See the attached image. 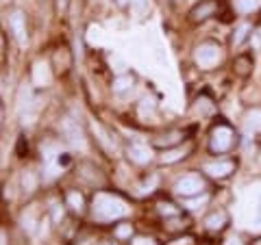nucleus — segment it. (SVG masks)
Wrapping results in <instances>:
<instances>
[{
    "mask_svg": "<svg viewBox=\"0 0 261 245\" xmlns=\"http://www.w3.org/2000/svg\"><path fill=\"white\" fill-rule=\"evenodd\" d=\"M92 213L96 219H100V222H113V219L128 215V204L122 198H118V195L98 193L92 204Z\"/></svg>",
    "mask_w": 261,
    "mask_h": 245,
    "instance_id": "1",
    "label": "nucleus"
},
{
    "mask_svg": "<svg viewBox=\"0 0 261 245\" xmlns=\"http://www.w3.org/2000/svg\"><path fill=\"white\" fill-rule=\"evenodd\" d=\"M238 143V133H235L233 126H228L226 121H220L211 128L209 135V152L211 154H226L235 148Z\"/></svg>",
    "mask_w": 261,
    "mask_h": 245,
    "instance_id": "2",
    "label": "nucleus"
},
{
    "mask_svg": "<svg viewBox=\"0 0 261 245\" xmlns=\"http://www.w3.org/2000/svg\"><path fill=\"white\" fill-rule=\"evenodd\" d=\"M194 61L198 68L202 70H211L222 61V48H220L216 42H205L200 46H196L194 50Z\"/></svg>",
    "mask_w": 261,
    "mask_h": 245,
    "instance_id": "3",
    "label": "nucleus"
},
{
    "mask_svg": "<svg viewBox=\"0 0 261 245\" xmlns=\"http://www.w3.org/2000/svg\"><path fill=\"white\" fill-rule=\"evenodd\" d=\"M174 193L178 195V198H185V200L205 193V178L198 176V174H187V176L181 178V180H176Z\"/></svg>",
    "mask_w": 261,
    "mask_h": 245,
    "instance_id": "4",
    "label": "nucleus"
},
{
    "mask_svg": "<svg viewBox=\"0 0 261 245\" xmlns=\"http://www.w3.org/2000/svg\"><path fill=\"white\" fill-rule=\"evenodd\" d=\"M235 161L231 159H220V161H214V163H207L202 171L209 176V178H216V180H222V178H228L235 171Z\"/></svg>",
    "mask_w": 261,
    "mask_h": 245,
    "instance_id": "5",
    "label": "nucleus"
},
{
    "mask_svg": "<svg viewBox=\"0 0 261 245\" xmlns=\"http://www.w3.org/2000/svg\"><path fill=\"white\" fill-rule=\"evenodd\" d=\"M9 24H11V30L15 39H18V44L24 48L29 44V33H27V18H24L22 11H13L9 15Z\"/></svg>",
    "mask_w": 261,
    "mask_h": 245,
    "instance_id": "6",
    "label": "nucleus"
},
{
    "mask_svg": "<svg viewBox=\"0 0 261 245\" xmlns=\"http://www.w3.org/2000/svg\"><path fill=\"white\" fill-rule=\"evenodd\" d=\"M216 13H218V3L216 0H200V3L190 11V20L192 22H205L209 18H214Z\"/></svg>",
    "mask_w": 261,
    "mask_h": 245,
    "instance_id": "7",
    "label": "nucleus"
},
{
    "mask_svg": "<svg viewBox=\"0 0 261 245\" xmlns=\"http://www.w3.org/2000/svg\"><path fill=\"white\" fill-rule=\"evenodd\" d=\"M61 133L63 137L68 139V141L74 145V148H85V141H83V133H81V128L76 121H72V119H63L61 121Z\"/></svg>",
    "mask_w": 261,
    "mask_h": 245,
    "instance_id": "8",
    "label": "nucleus"
},
{
    "mask_svg": "<svg viewBox=\"0 0 261 245\" xmlns=\"http://www.w3.org/2000/svg\"><path fill=\"white\" fill-rule=\"evenodd\" d=\"M190 152H192V143H185V145H174V148H168V150H163L161 154V163L163 165H172V163H178V161H183L190 157Z\"/></svg>",
    "mask_w": 261,
    "mask_h": 245,
    "instance_id": "9",
    "label": "nucleus"
},
{
    "mask_svg": "<svg viewBox=\"0 0 261 245\" xmlns=\"http://www.w3.org/2000/svg\"><path fill=\"white\" fill-rule=\"evenodd\" d=\"M205 226L209 232H220L224 230V228L228 226V215L226 210H214V213H209L207 219H205Z\"/></svg>",
    "mask_w": 261,
    "mask_h": 245,
    "instance_id": "10",
    "label": "nucleus"
},
{
    "mask_svg": "<svg viewBox=\"0 0 261 245\" xmlns=\"http://www.w3.org/2000/svg\"><path fill=\"white\" fill-rule=\"evenodd\" d=\"M181 139H185V133H183V130H170V133L157 137L152 143L157 145V148H166V150H168V148H174V145L181 143Z\"/></svg>",
    "mask_w": 261,
    "mask_h": 245,
    "instance_id": "11",
    "label": "nucleus"
},
{
    "mask_svg": "<svg viewBox=\"0 0 261 245\" xmlns=\"http://www.w3.org/2000/svg\"><path fill=\"white\" fill-rule=\"evenodd\" d=\"M126 154H128L130 161L137 163V165H146V163L152 161V152L146 148V145H130Z\"/></svg>",
    "mask_w": 261,
    "mask_h": 245,
    "instance_id": "12",
    "label": "nucleus"
},
{
    "mask_svg": "<svg viewBox=\"0 0 261 245\" xmlns=\"http://www.w3.org/2000/svg\"><path fill=\"white\" fill-rule=\"evenodd\" d=\"M33 83L37 87H44V85L50 83V68H48L44 61H37L33 65Z\"/></svg>",
    "mask_w": 261,
    "mask_h": 245,
    "instance_id": "13",
    "label": "nucleus"
},
{
    "mask_svg": "<svg viewBox=\"0 0 261 245\" xmlns=\"http://www.w3.org/2000/svg\"><path fill=\"white\" fill-rule=\"evenodd\" d=\"M252 65H255V61H252L250 54H240V56H235V61H233V70L238 76L246 78L252 72Z\"/></svg>",
    "mask_w": 261,
    "mask_h": 245,
    "instance_id": "14",
    "label": "nucleus"
},
{
    "mask_svg": "<svg viewBox=\"0 0 261 245\" xmlns=\"http://www.w3.org/2000/svg\"><path fill=\"white\" fill-rule=\"evenodd\" d=\"M250 33H252V26H250L248 22L238 24V28H235V30H233V35H231V46H233V48L242 46V44L250 37Z\"/></svg>",
    "mask_w": 261,
    "mask_h": 245,
    "instance_id": "15",
    "label": "nucleus"
},
{
    "mask_svg": "<svg viewBox=\"0 0 261 245\" xmlns=\"http://www.w3.org/2000/svg\"><path fill=\"white\" fill-rule=\"evenodd\" d=\"M53 63H55V70L57 72H68V68H70V52L65 50V48H59V50H57L55 54H53Z\"/></svg>",
    "mask_w": 261,
    "mask_h": 245,
    "instance_id": "16",
    "label": "nucleus"
},
{
    "mask_svg": "<svg viewBox=\"0 0 261 245\" xmlns=\"http://www.w3.org/2000/svg\"><path fill=\"white\" fill-rule=\"evenodd\" d=\"M214 100H211L209 96H200V98H196V102H194V113L196 115H209V113H214Z\"/></svg>",
    "mask_w": 261,
    "mask_h": 245,
    "instance_id": "17",
    "label": "nucleus"
},
{
    "mask_svg": "<svg viewBox=\"0 0 261 245\" xmlns=\"http://www.w3.org/2000/svg\"><path fill=\"white\" fill-rule=\"evenodd\" d=\"M233 7H235L238 13L248 15V13H255V11L261 9V0H235Z\"/></svg>",
    "mask_w": 261,
    "mask_h": 245,
    "instance_id": "18",
    "label": "nucleus"
},
{
    "mask_svg": "<svg viewBox=\"0 0 261 245\" xmlns=\"http://www.w3.org/2000/svg\"><path fill=\"white\" fill-rule=\"evenodd\" d=\"M65 202H68V206L74 210V213H79V215L85 210V198L79 191H68V195H65Z\"/></svg>",
    "mask_w": 261,
    "mask_h": 245,
    "instance_id": "19",
    "label": "nucleus"
},
{
    "mask_svg": "<svg viewBox=\"0 0 261 245\" xmlns=\"http://www.w3.org/2000/svg\"><path fill=\"white\" fill-rule=\"evenodd\" d=\"M133 83H135V78L130 76V74H124V76H118L116 80H113V94H118V96H122V94H126L130 87H133Z\"/></svg>",
    "mask_w": 261,
    "mask_h": 245,
    "instance_id": "20",
    "label": "nucleus"
},
{
    "mask_svg": "<svg viewBox=\"0 0 261 245\" xmlns=\"http://www.w3.org/2000/svg\"><path fill=\"white\" fill-rule=\"evenodd\" d=\"M246 128L252 130V133L261 130V109H252L246 113Z\"/></svg>",
    "mask_w": 261,
    "mask_h": 245,
    "instance_id": "21",
    "label": "nucleus"
},
{
    "mask_svg": "<svg viewBox=\"0 0 261 245\" xmlns=\"http://www.w3.org/2000/svg\"><path fill=\"white\" fill-rule=\"evenodd\" d=\"M207 202H209V193H202V195H194V198H187L185 206L190 208V210H200Z\"/></svg>",
    "mask_w": 261,
    "mask_h": 245,
    "instance_id": "22",
    "label": "nucleus"
},
{
    "mask_svg": "<svg viewBox=\"0 0 261 245\" xmlns=\"http://www.w3.org/2000/svg\"><path fill=\"white\" fill-rule=\"evenodd\" d=\"M157 210H159V215H163V217H174V215H178V208L174 206L172 202H159L157 204Z\"/></svg>",
    "mask_w": 261,
    "mask_h": 245,
    "instance_id": "23",
    "label": "nucleus"
},
{
    "mask_svg": "<svg viewBox=\"0 0 261 245\" xmlns=\"http://www.w3.org/2000/svg\"><path fill=\"white\" fill-rule=\"evenodd\" d=\"M22 187H24V191H27V193H33V191H35V187H37V178H35V174L27 171V174L22 176Z\"/></svg>",
    "mask_w": 261,
    "mask_h": 245,
    "instance_id": "24",
    "label": "nucleus"
},
{
    "mask_svg": "<svg viewBox=\"0 0 261 245\" xmlns=\"http://www.w3.org/2000/svg\"><path fill=\"white\" fill-rule=\"evenodd\" d=\"M113 232H116L118 239H130V236H133V226L126 224V222H124V224H118Z\"/></svg>",
    "mask_w": 261,
    "mask_h": 245,
    "instance_id": "25",
    "label": "nucleus"
},
{
    "mask_svg": "<svg viewBox=\"0 0 261 245\" xmlns=\"http://www.w3.org/2000/svg\"><path fill=\"white\" fill-rule=\"evenodd\" d=\"M166 226H168V230L170 232H176V230H183L185 228V222L178 215H174V217H166Z\"/></svg>",
    "mask_w": 261,
    "mask_h": 245,
    "instance_id": "26",
    "label": "nucleus"
},
{
    "mask_svg": "<svg viewBox=\"0 0 261 245\" xmlns=\"http://www.w3.org/2000/svg\"><path fill=\"white\" fill-rule=\"evenodd\" d=\"M22 226H24V230L33 232V230H35V226H37L35 217H33V215H24V217H22Z\"/></svg>",
    "mask_w": 261,
    "mask_h": 245,
    "instance_id": "27",
    "label": "nucleus"
},
{
    "mask_svg": "<svg viewBox=\"0 0 261 245\" xmlns=\"http://www.w3.org/2000/svg\"><path fill=\"white\" fill-rule=\"evenodd\" d=\"M140 111L144 113V115H146V111H154V100H152V98H148V96H146L144 98V100H142V104H140Z\"/></svg>",
    "mask_w": 261,
    "mask_h": 245,
    "instance_id": "28",
    "label": "nucleus"
},
{
    "mask_svg": "<svg viewBox=\"0 0 261 245\" xmlns=\"http://www.w3.org/2000/svg\"><path fill=\"white\" fill-rule=\"evenodd\" d=\"M133 245H157L150 236H135L133 239Z\"/></svg>",
    "mask_w": 261,
    "mask_h": 245,
    "instance_id": "29",
    "label": "nucleus"
},
{
    "mask_svg": "<svg viewBox=\"0 0 261 245\" xmlns=\"http://www.w3.org/2000/svg\"><path fill=\"white\" fill-rule=\"evenodd\" d=\"M130 5H133V7H135V9L140 11V13H144L146 9H148V0H133V3H130Z\"/></svg>",
    "mask_w": 261,
    "mask_h": 245,
    "instance_id": "30",
    "label": "nucleus"
},
{
    "mask_svg": "<svg viewBox=\"0 0 261 245\" xmlns=\"http://www.w3.org/2000/svg\"><path fill=\"white\" fill-rule=\"evenodd\" d=\"M61 219H63V208H61V206H55V208H53V222L59 224Z\"/></svg>",
    "mask_w": 261,
    "mask_h": 245,
    "instance_id": "31",
    "label": "nucleus"
},
{
    "mask_svg": "<svg viewBox=\"0 0 261 245\" xmlns=\"http://www.w3.org/2000/svg\"><path fill=\"white\" fill-rule=\"evenodd\" d=\"M27 152H29V145L24 143V137H20V141H18V154H20V157H24Z\"/></svg>",
    "mask_w": 261,
    "mask_h": 245,
    "instance_id": "32",
    "label": "nucleus"
},
{
    "mask_svg": "<svg viewBox=\"0 0 261 245\" xmlns=\"http://www.w3.org/2000/svg\"><path fill=\"white\" fill-rule=\"evenodd\" d=\"M255 226H261V200H259L257 208H255Z\"/></svg>",
    "mask_w": 261,
    "mask_h": 245,
    "instance_id": "33",
    "label": "nucleus"
},
{
    "mask_svg": "<svg viewBox=\"0 0 261 245\" xmlns=\"http://www.w3.org/2000/svg\"><path fill=\"white\" fill-rule=\"evenodd\" d=\"M0 245H7V232H0Z\"/></svg>",
    "mask_w": 261,
    "mask_h": 245,
    "instance_id": "34",
    "label": "nucleus"
},
{
    "mask_svg": "<svg viewBox=\"0 0 261 245\" xmlns=\"http://www.w3.org/2000/svg\"><path fill=\"white\" fill-rule=\"evenodd\" d=\"M130 3H133V0H118L120 7H126V5H130Z\"/></svg>",
    "mask_w": 261,
    "mask_h": 245,
    "instance_id": "35",
    "label": "nucleus"
},
{
    "mask_svg": "<svg viewBox=\"0 0 261 245\" xmlns=\"http://www.w3.org/2000/svg\"><path fill=\"white\" fill-rule=\"evenodd\" d=\"M228 245H242L238 239H231V241H228Z\"/></svg>",
    "mask_w": 261,
    "mask_h": 245,
    "instance_id": "36",
    "label": "nucleus"
},
{
    "mask_svg": "<svg viewBox=\"0 0 261 245\" xmlns=\"http://www.w3.org/2000/svg\"><path fill=\"white\" fill-rule=\"evenodd\" d=\"M257 245H261V239H259V241H257Z\"/></svg>",
    "mask_w": 261,
    "mask_h": 245,
    "instance_id": "37",
    "label": "nucleus"
}]
</instances>
